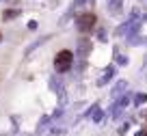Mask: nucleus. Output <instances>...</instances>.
<instances>
[{"label": "nucleus", "instance_id": "obj_12", "mask_svg": "<svg viewBox=\"0 0 147 136\" xmlns=\"http://www.w3.org/2000/svg\"><path fill=\"white\" fill-rule=\"evenodd\" d=\"M102 119H104V112H102L100 106H97V108L93 110V121H95V123H102Z\"/></svg>", "mask_w": 147, "mask_h": 136}, {"label": "nucleus", "instance_id": "obj_1", "mask_svg": "<svg viewBox=\"0 0 147 136\" xmlns=\"http://www.w3.org/2000/svg\"><path fill=\"white\" fill-rule=\"evenodd\" d=\"M71 65H74V54H71L69 50L56 52V56H54V69H56V73L69 71V69H71Z\"/></svg>", "mask_w": 147, "mask_h": 136}, {"label": "nucleus", "instance_id": "obj_3", "mask_svg": "<svg viewBox=\"0 0 147 136\" xmlns=\"http://www.w3.org/2000/svg\"><path fill=\"white\" fill-rule=\"evenodd\" d=\"M91 50H93L91 39H87V37L78 39V45H76V56H78V59H87V56H91Z\"/></svg>", "mask_w": 147, "mask_h": 136}, {"label": "nucleus", "instance_id": "obj_16", "mask_svg": "<svg viewBox=\"0 0 147 136\" xmlns=\"http://www.w3.org/2000/svg\"><path fill=\"white\" fill-rule=\"evenodd\" d=\"M117 63H119V65H125V63H128V59H125V56H119V59H117Z\"/></svg>", "mask_w": 147, "mask_h": 136}, {"label": "nucleus", "instance_id": "obj_14", "mask_svg": "<svg viewBox=\"0 0 147 136\" xmlns=\"http://www.w3.org/2000/svg\"><path fill=\"white\" fill-rule=\"evenodd\" d=\"M61 114H63V108H61V106H59V108H56V110H54V114H52V119H59V117H61Z\"/></svg>", "mask_w": 147, "mask_h": 136}, {"label": "nucleus", "instance_id": "obj_9", "mask_svg": "<svg viewBox=\"0 0 147 136\" xmlns=\"http://www.w3.org/2000/svg\"><path fill=\"white\" fill-rule=\"evenodd\" d=\"M76 9H78V5H76V2H74V5H69V9H67V13H65L63 15V18H61V26H65V24H67L69 22V20H71L74 18V13H76Z\"/></svg>", "mask_w": 147, "mask_h": 136}, {"label": "nucleus", "instance_id": "obj_18", "mask_svg": "<svg viewBox=\"0 0 147 136\" xmlns=\"http://www.w3.org/2000/svg\"><path fill=\"white\" fill-rule=\"evenodd\" d=\"M143 136H147V130H145V132H143Z\"/></svg>", "mask_w": 147, "mask_h": 136}, {"label": "nucleus", "instance_id": "obj_6", "mask_svg": "<svg viewBox=\"0 0 147 136\" xmlns=\"http://www.w3.org/2000/svg\"><path fill=\"white\" fill-rule=\"evenodd\" d=\"M121 9H123V0H108V13L117 15L121 13Z\"/></svg>", "mask_w": 147, "mask_h": 136}, {"label": "nucleus", "instance_id": "obj_11", "mask_svg": "<svg viewBox=\"0 0 147 136\" xmlns=\"http://www.w3.org/2000/svg\"><path fill=\"white\" fill-rule=\"evenodd\" d=\"M125 86H128V82H125V80H119V82H117V84H115V89H113V97L121 95V93H123V89H125Z\"/></svg>", "mask_w": 147, "mask_h": 136}, {"label": "nucleus", "instance_id": "obj_17", "mask_svg": "<svg viewBox=\"0 0 147 136\" xmlns=\"http://www.w3.org/2000/svg\"><path fill=\"white\" fill-rule=\"evenodd\" d=\"M37 28V22H28V30H35Z\"/></svg>", "mask_w": 147, "mask_h": 136}, {"label": "nucleus", "instance_id": "obj_10", "mask_svg": "<svg viewBox=\"0 0 147 136\" xmlns=\"http://www.w3.org/2000/svg\"><path fill=\"white\" fill-rule=\"evenodd\" d=\"M113 76H115V67H113V65H110V67L106 69L104 78H100V80H97V84H100V86H104V84H106V82H108V80H110V78H113Z\"/></svg>", "mask_w": 147, "mask_h": 136}, {"label": "nucleus", "instance_id": "obj_5", "mask_svg": "<svg viewBox=\"0 0 147 136\" xmlns=\"http://www.w3.org/2000/svg\"><path fill=\"white\" fill-rule=\"evenodd\" d=\"M48 86H50V91H54V93H59L61 89H63V84H61V76L59 73H52L50 80H48Z\"/></svg>", "mask_w": 147, "mask_h": 136}, {"label": "nucleus", "instance_id": "obj_7", "mask_svg": "<svg viewBox=\"0 0 147 136\" xmlns=\"http://www.w3.org/2000/svg\"><path fill=\"white\" fill-rule=\"evenodd\" d=\"M50 123H52V117H46V114H43V117L39 119V123H37V134H43V132L50 127Z\"/></svg>", "mask_w": 147, "mask_h": 136}, {"label": "nucleus", "instance_id": "obj_8", "mask_svg": "<svg viewBox=\"0 0 147 136\" xmlns=\"http://www.w3.org/2000/svg\"><path fill=\"white\" fill-rule=\"evenodd\" d=\"M20 15H22L20 9H5V11H2V20H5V22H11V20L20 18Z\"/></svg>", "mask_w": 147, "mask_h": 136}, {"label": "nucleus", "instance_id": "obj_15", "mask_svg": "<svg viewBox=\"0 0 147 136\" xmlns=\"http://www.w3.org/2000/svg\"><path fill=\"white\" fill-rule=\"evenodd\" d=\"M97 37H100V41H106V30H104V28L97 32Z\"/></svg>", "mask_w": 147, "mask_h": 136}, {"label": "nucleus", "instance_id": "obj_4", "mask_svg": "<svg viewBox=\"0 0 147 136\" xmlns=\"http://www.w3.org/2000/svg\"><path fill=\"white\" fill-rule=\"evenodd\" d=\"M50 39H52V35H43V37H39V39H35V41H32V43H30V45L26 48V52H24V54H26V56H30V52H35L37 48H39V45L48 43Z\"/></svg>", "mask_w": 147, "mask_h": 136}, {"label": "nucleus", "instance_id": "obj_13", "mask_svg": "<svg viewBox=\"0 0 147 136\" xmlns=\"http://www.w3.org/2000/svg\"><path fill=\"white\" fill-rule=\"evenodd\" d=\"M145 102H147V95H145V93H138V95H136V97H134V104H136V106H141V104H145Z\"/></svg>", "mask_w": 147, "mask_h": 136}, {"label": "nucleus", "instance_id": "obj_2", "mask_svg": "<svg viewBox=\"0 0 147 136\" xmlns=\"http://www.w3.org/2000/svg\"><path fill=\"white\" fill-rule=\"evenodd\" d=\"M95 22H97V18H95V13H91V11L76 18V26H78L80 32H89L93 26H95Z\"/></svg>", "mask_w": 147, "mask_h": 136}, {"label": "nucleus", "instance_id": "obj_19", "mask_svg": "<svg viewBox=\"0 0 147 136\" xmlns=\"http://www.w3.org/2000/svg\"><path fill=\"white\" fill-rule=\"evenodd\" d=\"M0 41H2V35H0Z\"/></svg>", "mask_w": 147, "mask_h": 136}]
</instances>
